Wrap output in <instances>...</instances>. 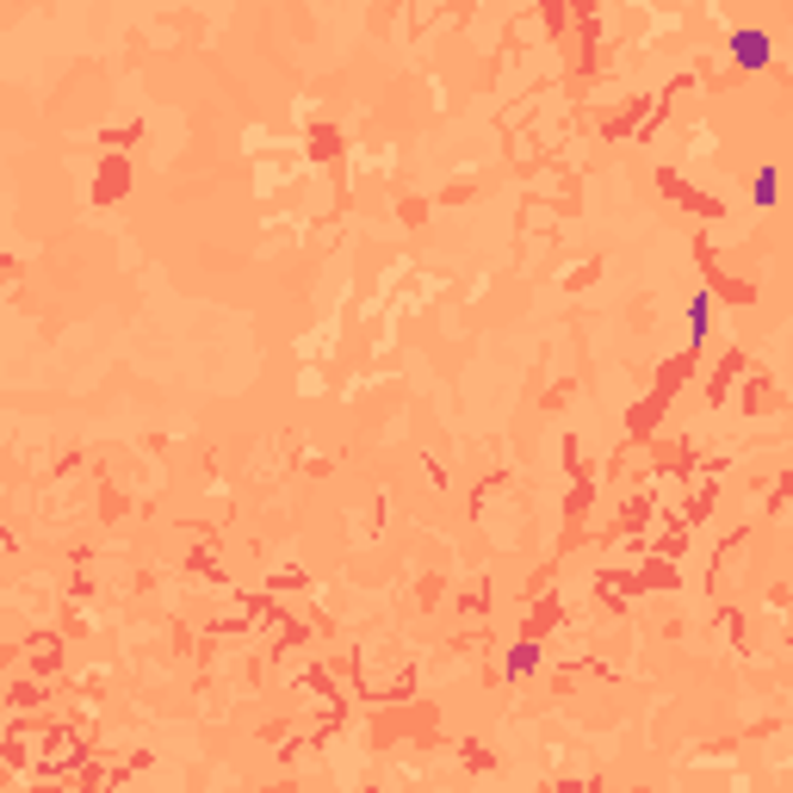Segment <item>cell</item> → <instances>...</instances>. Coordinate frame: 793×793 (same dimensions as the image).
<instances>
[{"label": "cell", "mask_w": 793, "mask_h": 793, "mask_svg": "<svg viewBox=\"0 0 793 793\" xmlns=\"http://www.w3.org/2000/svg\"><path fill=\"white\" fill-rule=\"evenodd\" d=\"M707 292H695V304H688V329H695V347H700V341H707Z\"/></svg>", "instance_id": "4"}, {"label": "cell", "mask_w": 793, "mask_h": 793, "mask_svg": "<svg viewBox=\"0 0 793 793\" xmlns=\"http://www.w3.org/2000/svg\"><path fill=\"white\" fill-rule=\"evenodd\" d=\"M750 199H757V205H775V199H781V174H775V168H757V180H750Z\"/></svg>", "instance_id": "3"}, {"label": "cell", "mask_w": 793, "mask_h": 793, "mask_svg": "<svg viewBox=\"0 0 793 793\" xmlns=\"http://www.w3.org/2000/svg\"><path fill=\"white\" fill-rule=\"evenodd\" d=\"M539 669V645H515L508 651V682H527Z\"/></svg>", "instance_id": "2"}, {"label": "cell", "mask_w": 793, "mask_h": 793, "mask_svg": "<svg viewBox=\"0 0 793 793\" xmlns=\"http://www.w3.org/2000/svg\"><path fill=\"white\" fill-rule=\"evenodd\" d=\"M731 56L744 68H769V32H731Z\"/></svg>", "instance_id": "1"}]
</instances>
